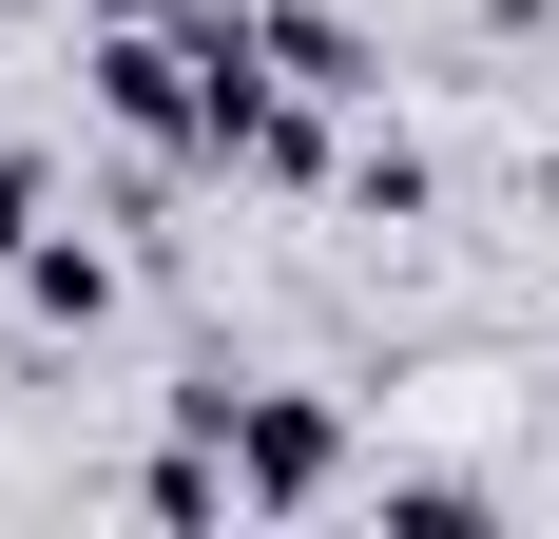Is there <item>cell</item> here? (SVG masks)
Segmentation results:
<instances>
[{"instance_id": "obj_1", "label": "cell", "mask_w": 559, "mask_h": 539, "mask_svg": "<svg viewBox=\"0 0 559 539\" xmlns=\"http://www.w3.org/2000/svg\"><path fill=\"white\" fill-rule=\"evenodd\" d=\"M174 424L231 443V501H251V520L347 501V405H329V385H231V367H193V385H174Z\"/></svg>"}, {"instance_id": "obj_3", "label": "cell", "mask_w": 559, "mask_h": 539, "mask_svg": "<svg viewBox=\"0 0 559 539\" xmlns=\"http://www.w3.org/2000/svg\"><path fill=\"white\" fill-rule=\"evenodd\" d=\"M20 309H39V327H116V251L39 231V251H20Z\"/></svg>"}, {"instance_id": "obj_8", "label": "cell", "mask_w": 559, "mask_h": 539, "mask_svg": "<svg viewBox=\"0 0 559 539\" xmlns=\"http://www.w3.org/2000/svg\"><path fill=\"white\" fill-rule=\"evenodd\" d=\"M0 20H39V0H0Z\"/></svg>"}, {"instance_id": "obj_6", "label": "cell", "mask_w": 559, "mask_h": 539, "mask_svg": "<svg viewBox=\"0 0 559 539\" xmlns=\"http://www.w3.org/2000/svg\"><path fill=\"white\" fill-rule=\"evenodd\" d=\"M39 231H58V155H0V270L39 251Z\"/></svg>"}, {"instance_id": "obj_7", "label": "cell", "mask_w": 559, "mask_h": 539, "mask_svg": "<svg viewBox=\"0 0 559 539\" xmlns=\"http://www.w3.org/2000/svg\"><path fill=\"white\" fill-rule=\"evenodd\" d=\"M97 20H174V0H97Z\"/></svg>"}, {"instance_id": "obj_5", "label": "cell", "mask_w": 559, "mask_h": 539, "mask_svg": "<svg viewBox=\"0 0 559 539\" xmlns=\"http://www.w3.org/2000/svg\"><path fill=\"white\" fill-rule=\"evenodd\" d=\"M405 539H463V520H502V482H463V463H425V482H386Z\"/></svg>"}, {"instance_id": "obj_2", "label": "cell", "mask_w": 559, "mask_h": 539, "mask_svg": "<svg viewBox=\"0 0 559 539\" xmlns=\"http://www.w3.org/2000/svg\"><path fill=\"white\" fill-rule=\"evenodd\" d=\"M271 77H309V97H386V58H367L347 0H271Z\"/></svg>"}, {"instance_id": "obj_4", "label": "cell", "mask_w": 559, "mask_h": 539, "mask_svg": "<svg viewBox=\"0 0 559 539\" xmlns=\"http://www.w3.org/2000/svg\"><path fill=\"white\" fill-rule=\"evenodd\" d=\"M425 193H444V173H425V135H367V155H347V213H367V231H405Z\"/></svg>"}]
</instances>
